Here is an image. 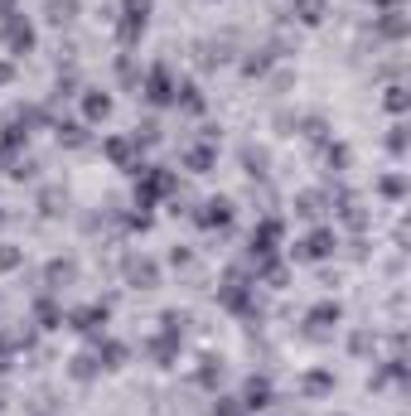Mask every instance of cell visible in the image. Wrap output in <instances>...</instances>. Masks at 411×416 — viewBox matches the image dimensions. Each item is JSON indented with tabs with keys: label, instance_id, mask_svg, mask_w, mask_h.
Masks as SVG:
<instances>
[{
	"label": "cell",
	"instance_id": "cell-1",
	"mask_svg": "<svg viewBox=\"0 0 411 416\" xmlns=\"http://www.w3.org/2000/svg\"><path fill=\"white\" fill-rule=\"evenodd\" d=\"M131 276H136V281H145V286H150V281H155V266H150V262H131Z\"/></svg>",
	"mask_w": 411,
	"mask_h": 416
}]
</instances>
